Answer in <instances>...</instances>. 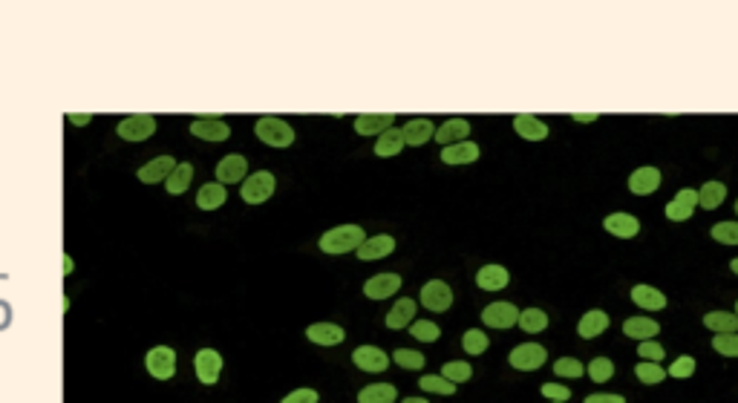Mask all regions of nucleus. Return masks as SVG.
<instances>
[{"mask_svg": "<svg viewBox=\"0 0 738 403\" xmlns=\"http://www.w3.org/2000/svg\"><path fill=\"white\" fill-rule=\"evenodd\" d=\"M364 242H367V234L361 225H337V228L326 231L318 245L323 254H350V251H358Z\"/></svg>", "mask_w": 738, "mask_h": 403, "instance_id": "nucleus-1", "label": "nucleus"}, {"mask_svg": "<svg viewBox=\"0 0 738 403\" xmlns=\"http://www.w3.org/2000/svg\"><path fill=\"white\" fill-rule=\"evenodd\" d=\"M254 132H257V139L263 142V144H269V147H289V144L294 142V130H291V124L283 121V118H277V115H263V118H257Z\"/></svg>", "mask_w": 738, "mask_h": 403, "instance_id": "nucleus-2", "label": "nucleus"}, {"mask_svg": "<svg viewBox=\"0 0 738 403\" xmlns=\"http://www.w3.org/2000/svg\"><path fill=\"white\" fill-rule=\"evenodd\" d=\"M274 188H277L274 173L259 170V173H251V176L242 178V193H240V196H242L248 205H263L266 199L274 196Z\"/></svg>", "mask_w": 738, "mask_h": 403, "instance_id": "nucleus-3", "label": "nucleus"}, {"mask_svg": "<svg viewBox=\"0 0 738 403\" xmlns=\"http://www.w3.org/2000/svg\"><path fill=\"white\" fill-rule=\"evenodd\" d=\"M116 132L124 142H145V139H150L156 132V118L147 115V113H133V115H127V118L118 121Z\"/></svg>", "mask_w": 738, "mask_h": 403, "instance_id": "nucleus-4", "label": "nucleus"}, {"mask_svg": "<svg viewBox=\"0 0 738 403\" xmlns=\"http://www.w3.org/2000/svg\"><path fill=\"white\" fill-rule=\"evenodd\" d=\"M145 366L156 380H170L173 375H177V351L167 348V346H156V348L147 351Z\"/></svg>", "mask_w": 738, "mask_h": 403, "instance_id": "nucleus-5", "label": "nucleus"}, {"mask_svg": "<svg viewBox=\"0 0 738 403\" xmlns=\"http://www.w3.org/2000/svg\"><path fill=\"white\" fill-rule=\"evenodd\" d=\"M545 357H548V351L539 346V343H522V346H516L513 351H510V366L513 369H519V372H537L542 363H545Z\"/></svg>", "mask_w": 738, "mask_h": 403, "instance_id": "nucleus-6", "label": "nucleus"}, {"mask_svg": "<svg viewBox=\"0 0 738 403\" xmlns=\"http://www.w3.org/2000/svg\"><path fill=\"white\" fill-rule=\"evenodd\" d=\"M421 305L427 311H439V314H442V311H447L453 305V288L447 283H442V280H430L421 288Z\"/></svg>", "mask_w": 738, "mask_h": 403, "instance_id": "nucleus-7", "label": "nucleus"}, {"mask_svg": "<svg viewBox=\"0 0 738 403\" xmlns=\"http://www.w3.org/2000/svg\"><path fill=\"white\" fill-rule=\"evenodd\" d=\"M191 132L202 142H225L231 136V127L216 115H202V118L191 121Z\"/></svg>", "mask_w": 738, "mask_h": 403, "instance_id": "nucleus-8", "label": "nucleus"}, {"mask_svg": "<svg viewBox=\"0 0 738 403\" xmlns=\"http://www.w3.org/2000/svg\"><path fill=\"white\" fill-rule=\"evenodd\" d=\"M194 369H196V378H199L205 386L216 383V380H220V372H223V357H220V351L199 348L196 357H194Z\"/></svg>", "mask_w": 738, "mask_h": 403, "instance_id": "nucleus-9", "label": "nucleus"}, {"mask_svg": "<svg viewBox=\"0 0 738 403\" xmlns=\"http://www.w3.org/2000/svg\"><path fill=\"white\" fill-rule=\"evenodd\" d=\"M482 320L485 326L491 329H510L519 323V308L510 305V302H491L485 311H482Z\"/></svg>", "mask_w": 738, "mask_h": 403, "instance_id": "nucleus-10", "label": "nucleus"}, {"mask_svg": "<svg viewBox=\"0 0 738 403\" xmlns=\"http://www.w3.org/2000/svg\"><path fill=\"white\" fill-rule=\"evenodd\" d=\"M695 208H698V191L683 188V191H678V196L666 205V219H672V222H686V219H692Z\"/></svg>", "mask_w": 738, "mask_h": 403, "instance_id": "nucleus-11", "label": "nucleus"}, {"mask_svg": "<svg viewBox=\"0 0 738 403\" xmlns=\"http://www.w3.org/2000/svg\"><path fill=\"white\" fill-rule=\"evenodd\" d=\"M245 173H248L245 156L231 153V156L220 159V164H216V182H220V185H234V182H242Z\"/></svg>", "mask_w": 738, "mask_h": 403, "instance_id": "nucleus-12", "label": "nucleus"}, {"mask_svg": "<svg viewBox=\"0 0 738 403\" xmlns=\"http://www.w3.org/2000/svg\"><path fill=\"white\" fill-rule=\"evenodd\" d=\"M352 361H355V366L361 369V372H384L386 366H389V357L378 348V346H358L355 351H352Z\"/></svg>", "mask_w": 738, "mask_h": 403, "instance_id": "nucleus-13", "label": "nucleus"}, {"mask_svg": "<svg viewBox=\"0 0 738 403\" xmlns=\"http://www.w3.org/2000/svg\"><path fill=\"white\" fill-rule=\"evenodd\" d=\"M661 188V170L658 167H637L629 176V191L637 196H649Z\"/></svg>", "mask_w": 738, "mask_h": 403, "instance_id": "nucleus-14", "label": "nucleus"}, {"mask_svg": "<svg viewBox=\"0 0 738 403\" xmlns=\"http://www.w3.org/2000/svg\"><path fill=\"white\" fill-rule=\"evenodd\" d=\"M398 288H401V277L398 274H378V277H369L364 283V294L369 300H386V297H393Z\"/></svg>", "mask_w": 738, "mask_h": 403, "instance_id": "nucleus-15", "label": "nucleus"}, {"mask_svg": "<svg viewBox=\"0 0 738 403\" xmlns=\"http://www.w3.org/2000/svg\"><path fill=\"white\" fill-rule=\"evenodd\" d=\"M430 139H436V124H432L430 118H410L404 124V144L421 147Z\"/></svg>", "mask_w": 738, "mask_h": 403, "instance_id": "nucleus-16", "label": "nucleus"}, {"mask_svg": "<svg viewBox=\"0 0 738 403\" xmlns=\"http://www.w3.org/2000/svg\"><path fill=\"white\" fill-rule=\"evenodd\" d=\"M603 228L609 234H615V237H620V239H632L640 231V222L632 213H609L603 219Z\"/></svg>", "mask_w": 738, "mask_h": 403, "instance_id": "nucleus-17", "label": "nucleus"}, {"mask_svg": "<svg viewBox=\"0 0 738 403\" xmlns=\"http://www.w3.org/2000/svg\"><path fill=\"white\" fill-rule=\"evenodd\" d=\"M467 132H470V121H467V118H447V121L436 130V142H439L442 147H450V144L464 142Z\"/></svg>", "mask_w": 738, "mask_h": 403, "instance_id": "nucleus-18", "label": "nucleus"}, {"mask_svg": "<svg viewBox=\"0 0 738 403\" xmlns=\"http://www.w3.org/2000/svg\"><path fill=\"white\" fill-rule=\"evenodd\" d=\"M173 167H177V161H173L170 156H159V159H153V161L139 167V182H145V185L164 182V178L173 173Z\"/></svg>", "mask_w": 738, "mask_h": 403, "instance_id": "nucleus-19", "label": "nucleus"}, {"mask_svg": "<svg viewBox=\"0 0 738 403\" xmlns=\"http://www.w3.org/2000/svg\"><path fill=\"white\" fill-rule=\"evenodd\" d=\"M510 283V274L505 265H485L479 268V274H476V285L482 291H502L505 285Z\"/></svg>", "mask_w": 738, "mask_h": 403, "instance_id": "nucleus-20", "label": "nucleus"}, {"mask_svg": "<svg viewBox=\"0 0 738 403\" xmlns=\"http://www.w3.org/2000/svg\"><path fill=\"white\" fill-rule=\"evenodd\" d=\"M393 121H396L393 113H364V115L355 118V130L361 132V136H375V132L381 136L384 130L393 127Z\"/></svg>", "mask_w": 738, "mask_h": 403, "instance_id": "nucleus-21", "label": "nucleus"}, {"mask_svg": "<svg viewBox=\"0 0 738 403\" xmlns=\"http://www.w3.org/2000/svg\"><path fill=\"white\" fill-rule=\"evenodd\" d=\"M513 130H516L522 139H528V142H542V139L548 136V124L539 121L537 115H528V113H519V115L513 118Z\"/></svg>", "mask_w": 738, "mask_h": 403, "instance_id": "nucleus-22", "label": "nucleus"}, {"mask_svg": "<svg viewBox=\"0 0 738 403\" xmlns=\"http://www.w3.org/2000/svg\"><path fill=\"white\" fill-rule=\"evenodd\" d=\"M413 323H415V300L404 297V300H398L393 308H389L386 329H407V326H413Z\"/></svg>", "mask_w": 738, "mask_h": 403, "instance_id": "nucleus-23", "label": "nucleus"}, {"mask_svg": "<svg viewBox=\"0 0 738 403\" xmlns=\"http://www.w3.org/2000/svg\"><path fill=\"white\" fill-rule=\"evenodd\" d=\"M632 302L637 308H646V311H661V308H666V294L652 288V285H634L632 288Z\"/></svg>", "mask_w": 738, "mask_h": 403, "instance_id": "nucleus-24", "label": "nucleus"}, {"mask_svg": "<svg viewBox=\"0 0 738 403\" xmlns=\"http://www.w3.org/2000/svg\"><path fill=\"white\" fill-rule=\"evenodd\" d=\"M191 178H194V164L191 161H179L177 167H173V173L164 178V191L170 196H179V193H185L191 188Z\"/></svg>", "mask_w": 738, "mask_h": 403, "instance_id": "nucleus-25", "label": "nucleus"}, {"mask_svg": "<svg viewBox=\"0 0 738 403\" xmlns=\"http://www.w3.org/2000/svg\"><path fill=\"white\" fill-rule=\"evenodd\" d=\"M401 150H404V130H398V127L384 130L375 142V156H384V159L398 156Z\"/></svg>", "mask_w": 738, "mask_h": 403, "instance_id": "nucleus-26", "label": "nucleus"}, {"mask_svg": "<svg viewBox=\"0 0 738 403\" xmlns=\"http://www.w3.org/2000/svg\"><path fill=\"white\" fill-rule=\"evenodd\" d=\"M393 251H396V239L389 237V234H378V237L367 239V242L358 248V256H361V259H384V256H389Z\"/></svg>", "mask_w": 738, "mask_h": 403, "instance_id": "nucleus-27", "label": "nucleus"}, {"mask_svg": "<svg viewBox=\"0 0 738 403\" xmlns=\"http://www.w3.org/2000/svg\"><path fill=\"white\" fill-rule=\"evenodd\" d=\"M479 159V144L476 142H459L442 150V161L445 164H470Z\"/></svg>", "mask_w": 738, "mask_h": 403, "instance_id": "nucleus-28", "label": "nucleus"}, {"mask_svg": "<svg viewBox=\"0 0 738 403\" xmlns=\"http://www.w3.org/2000/svg\"><path fill=\"white\" fill-rule=\"evenodd\" d=\"M306 337L312 343H318V346H337V343H343L346 331L340 326H335V323H315V326L306 329Z\"/></svg>", "mask_w": 738, "mask_h": 403, "instance_id": "nucleus-29", "label": "nucleus"}, {"mask_svg": "<svg viewBox=\"0 0 738 403\" xmlns=\"http://www.w3.org/2000/svg\"><path fill=\"white\" fill-rule=\"evenodd\" d=\"M225 199H228V193H225V185H220V182H208V185H202L199 193H196V205H199L202 210L223 208Z\"/></svg>", "mask_w": 738, "mask_h": 403, "instance_id": "nucleus-30", "label": "nucleus"}, {"mask_svg": "<svg viewBox=\"0 0 738 403\" xmlns=\"http://www.w3.org/2000/svg\"><path fill=\"white\" fill-rule=\"evenodd\" d=\"M398 392L393 383H369L358 392V403H396Z\"/></svg>", "mask_w": 738, "mask_h": 403, "instance_id": "nucleus-31", "label": "nucleus"}, {"mask_svg": "<svg viewBox=\"0 0 738 403\" xmlns=\"http://www.w3.org/2000/svg\"><path fill=\"white\" fill-rule=\"evenodd\" d=\"M605 329H609V314H605V311H600V308H594V311H586V314H583L577 331H580V337L591 340V337L603 334Z\"/></svg>", "mask_w": 738, "mask_h": 403, "instance_id": "nucleus-32", "label": "nucleus"}, {"mask_svg": "<svg viewBox=\"0 0 738 403\" xmlns=\"http://www.w3.org/2000/svg\"><path fill=\"white\" fill-rule=\"evenodd\" d=\"M661 331V326H658V320H649V317H629L626 323H623V334H629V337H634V340H652L655 334Z\"/></svg>", "mask_w": 738, "mask_h": 403, "instance_id": "nucleus-33", "label": "nucleus"}, {"mask_svg": "<svg viewBox=\"0 0 738 403\" xmlns=\"http://www.w3.org/2000/svg\"><path fill=\"white\" fill-rule=\"evenodd\" d=\"M704 326L712 329L715 334H735L738 331V314H729V311H710V314H704Z\"/></svg>", "mask_w": 738, "mask_h": 403, "instance_id": "nucleus-34", "label": "nucleus"}, {"mask_svg": "<svg viewBox=\"0 0 738 403\" xmlns=\"http://www.w3.org/2000/svg\"><path fill=\"white\" fill-rule=\"evenodd\" d=\"M519 329L525 334H537V331H545L548 329V314L539 308H525L519 311Z\"/></svg>", "mask_w": 738, "mask_h": 403, "instance_id": "nucleus-35", "label": "nucleus"}, {"mask_svg": "<svg viewBox=\"0 0 738 403\" xmlns=\"http://www.w3.org/2000/svg\"><path fill=\"white\" fill-rule=\"evenodd\" d=\"M727 196V185L724 182H707L701 191H698V205L707 208V210H715Z\"/></svg>", "mask_w": 738, "mask_h": 403, "instance_id": "nucleus-36", "label": "nucleus"}, {"mask_svg": "<svg viewBox=\"0 0 738 403\" xmlns=\"http://www.w3.org/2000/svg\"><path fill=\"white\" fill-rule=\"evenodd\" d=\"M586 372H588V378L597 380V383H609V380L615 378V363L609 361V357H594Z\"/></svg>", "mask_w": 738, "mask_h": 403, "instance_id": "nucleus-37", "label": "nucleus"}, {"mask_svg": "<svg viewBox=\"0 0 738 403\" xmlns=\"http://www.w3.org/2000/svg\"><path fill=\"white\" fill-rule=\"evenodd\" d=\"M418 386H421L424 392H432V395H453V392H456V383L447 380V378H442V375H424V378L418 380Z\"/></svg>", "mask_w": 738, "mask_h": 403, "instance_id": "nucleus-38", "label": "nucleus"}, {"mask_svg": "<svg viewBox=\"0 0 738 403\" xmlns=\"http://www.w3.org/2000/svg\"><path fill=\"white\" fill-rule=\"evenodd\" d=\"M488 346H491V340H488V334L479 331V329H470V331H464V337H462V348H464L467 354H482V351H488Z\"/></svg>", "mask_w": 738, "mask_h": 403, "instance_id": "nucleus-39", "label": "nucleus"}, {"mask_svg": "<svg viewBox=\"0 0 738 403\" xmlns=\"http://www.w3.org/2000/svg\"><path fill=\"white\" fill-rule=\"evenodd\" d=\"M410 334H413L415 340H421V343H436V340L442 337V329H439L436 323H430V320H415V323L410 326Z\"/></svg>", "mask_w": 738, "mask_h": 403, "instance_id": "nucleus-40", "label": "nucleus"}, {"mask_svg": "<svg viewBox=\"0 0 738 403\" xmlns=\"http://www.w3.org/2000/svg\"><path fill=\"white\" fill-rule=\"evenodd\" d=\"M634 375H637L640 383H661V380L666 378V369H664L661 363H649V361H643V363H637Z\"/></svg>", "mask_w": 738, "mask_h": 403, "instance_id": "nucleus-41", "label": "nucleus"}, {"mask_svg": "<svg viewBox=\"0 0 738 403\" xmlns=\"http://www.w3.org/2000/svg\"><path fill=\"white\" fill-rule=\"evenodd\" d=\"M442 378H447V380H453V383H464V380H470V378H473V366H470V363H464V361L445 363V369H442Z\"/></svg>", "mask_w": 738, "mask_h": 403, "instance_id": "nucleus-42", "label": "nucleus"}, {"mask_svg": "<svg viewBox=\"0 0 738 403\" xmlns=\"http://www.w3.org/2000/svg\"><path fill=\"white\" fill-rule=\"evenodd\" d=\"M554 372L559 375V378H583V372H586V366L577 361V357H559V361L554 363Z\"/></svg>", "mask_w": 738, "mask_h": 403, "instance_id": "nucleus-43", "label": "nucleus"}, {"mask_svg": "<svg viewBox=\"0 0 738 403\" xmlns=\"http://www.w3.org/2000/svg\"><path fill=\"white\" fill-rule=\"evenodd\" d=\"M393 361L401 366V369H421L424 366V354L421 351H413V348H398L393 354Z\"/></svg>", "mask_w": 738, "mask_h": 403, "instance_id": "nucleus-44", "label": "nucleus"}, {"mask_svg": "<svg viewBox=\"0 0 738 403\" xmlns=\"http://www.w3.org/2000/svg\"><path fill=\"white\" fill-rule=\"evenodd\" d=\"M712 346L718 354L724 357H738V334H715L712 337Z\"/></svg>", "mask_w": 738, "mask_h": 403, "instance_id": "nucleus-45", "label": "nucleus"}, {"mask_svg": "<svg viewBox=\"0 0 738 403\" xmlns=\"http://www.w3.org/2000/svg\"><path fill=\"white\" fill-rule=\"evenodd\" d=\"M712 237L724 245H738V222H721L712 228Z\"/></svg>", "mask_w": 738, "mask_h": 403, "instance_id": "nucleus-46", "label": "nucleus"}, {"mask_svg": "<svg viewBox=\"0 0 738 403\" xmlns=\"http://www.w3.org/2000/svg\"><path fill=\"white\" fill-rule=\"evenodd\" d=\"M692 372H695V357H689V354H681L669 366V378H692Z\"/></svg>", "mask_w": 738, "mask_h": 403, "instance_id": "nucleus-47", "label": "nucleus"}, {"mask_svg": "<svg viewBox=\"0 0 738 403\" xmlns=\"http://www.w3.org/2000/svg\"><path fill=\"white\" fill-rule=\"evenodd\" d=\"M637 354H640V357H646L649 363H661V357H664V346H661V343H655V340H643V343L637 346Z\"/></svg>", "mask_w": 738, "mask_h": 403, "instance_id": "nucleus-48", "label": "nucleus"}, {"mask_svg": "<svg viewBox=\"0 0 738 403\" xmlns=\"http://www.w3.org/2000/svg\"><path fill=\"white\" fill-rule=\"evenodd\" d=\"M542 395L551 397V400L566 403V400L571 397V389H569V386H562V383H545V386H542Z\"/></svg>", "mask_w": 738, "mask_h": 403, "instance_id": "nucleus-49", "label": "nucleus"}, {"mask_svg": "<svg viewBox=\"0 0 738 403\" xmlns=\"http://www.w3.org/2000/svg\"><path fill=\"white\" fill-rule=\"evenodd\" d=\"M280 403H318V392H315V389H294V392L286 395Z\"/></svg>", "mask_w": 738, "mask_h": 403, "instance_id": "nucleus-50", "label": "nucleus"}, {"mask_svg": "<svg viewBox=\"0 0 738 403\" xmlns=\"http://www.w3.org/2000/svg\"><path fill=\"white\" fill-rule=\"evenodd\" d=\"M583 403H626L623 395H588Z\"/></svg>", "mask_w": 738, "mask_h": 403, "instance_id": "nucleus-51", "label": "nucleus"}, {"mask_svg": "<svg viewBox=\"0 0 738 403\" xmlns=\"http://www.w3.org/2000/svg\"><path fill=\"white\" fill-rule=\"evenodd\" d=\"M67 121H69V124H78V127H84V124H90V121H93V115H90V113H69V115H67Z\"/></svg>", "mask_w": 738, "mask_h": 403, "instance_id": "nucleus-52", "label": "nucleus"}, {"mask_svg": "<svg viewBox=\"0 0 738 403\" xmlns=\"http://www.w3.org/2000/svg\"><path fill=\"white\" fill-rule=\"evenodd\" d=\"M597 115H591V113H580V115H574V121H580V124H588V121H594Z\"/></svg>", "mask_w": 738, "mask_h": 403, "instance_id": "nucleus-53", "label": "nucleus"}, {"mask_svg": "<svg viewBox=\"0 0 738 403\" xmlns=\"http://www.w3.org/2000/svg\"><path fill=\"white\" fill-rule=\"evenodd\" d=\"M72 268H75V265H72V256L67 254V256H64V274H72Z\"/></svg>", "mask_w": 738, "mask_h": 403, "instance_id": "nucleus-54", "label": "nucleus"}, {"mask_svg": "<svg viewBox=\"0 0 738 403\" xmlns=\"http://www.w3.org/2000/svg\"><path fill=\"white\" fill-rule=\"evenodd\" d=\"M401 403H427V400H424V397H404Z\"/></svg>", "mask_w": 738, "mask_h": 403, "instance_id": "nucleus-55", "label": "nucleus"}, {"mask_svg": "<svg viewBox=\"0 0 738 403\" xmlns=\"http://www.w3.org/2000/svg\"><path fill=\"white\" fill-rule=\"evenodd\" d=\"M729 268H732V271H735V274H738V256H735V259H732V262H729Z\"/></svg>", "mask_w": 738, "mask_h": 403, "instance_id": "nucleus-56", "label": "nucleus"}, {"mask_svg": "<svg viewBox=\"0 0 738 403\" xmlns=\"http://www.w3.org/2000/svg\"><path fill=\"white\" fill-rule=\"evenodd\" d=\"M735 213H738V202H735Z\"/></svg>", "mask_w": 738, "mask_h": 403, "instance_id": "nucleus-57", "label": "nucleus"}, {"mask_svg": "<svg viewBox=\"0 0 738 403\" xmlns=\"http://www.w3.org/2000/svg\"><path fill=\"white\" fill-rule=\"evenodd\" d=\"M735 311H738V302H735Z\"/></svg>", "mask_w": 738, "mask_h": 403, "instance_id": "nucleus-58", "label": "nucleus"}, {"mask_svg": "<svg viewBox=\"0 0 738 403\" xmlns=\"http://www.w3.org/2000/svg\"><path fill=\"white\" fill-rule=\"evenodd\" d=\"M554 403H559V400H554Z\"/></svg>", "mask_w": 738, "mask_h": 403, "instance_id": "nucleus-59", "label": "nucleus"}]
</instances>
